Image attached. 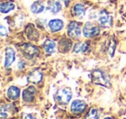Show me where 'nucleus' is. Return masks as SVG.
Returning a JSON list of instances; mask_svg holds the SVG:
<instances>
[{
    "label": "nucleus",
    "mask_w": 126,
    "mask_h": 119,
    "mask_svg": "<svg viewBox=\"0 0 126 119\" xmlns=\"http://www.w3.org/2000/svg\"><path fill=\"white\" fill-rule=\"evenodd\" d=\"M92 81L94 84L98 85L105 86V87H110V83L107 75L101 70H95L92 72Z\"/></svg>",
    "instance_id": "nucleus-1"
},
{
    "label": "nucleus",
    "mask_w": 126,
    "mask_h": 119,
    "mask_svg": "<svg viewBox=\"0 0 126 119\" xmlns=\"http://www.w3.org/2000/svg\"><path fill=\"white\" fill-rule=\"evenodd\" d=\"M35 92H36V89H35V88L34 86H30L27 89H25L23 91V101L27 102V103L32 102L34 100V97H35Z\"/></svg>",
    "instance_id": "nucleus-9"
},
{
    "label": "nucleus",
    "mask_w": 126,
    "mask_h": 119,
    "mask_svg": "<svg viewBox=\"0 0 126 119\" xmlns=\"http://www.w3.org/2000/svg\"><path fill=\"white\" fill-rule=\"evenodd\" d=\"M98 118H99V115H98V111L96 108H92L86 117V119H98Z\"/></svg>",
    "instance_id": "nucleus-20"
},
{
    "label": "nucleus",
    "mask_w": 126,
    "mask_h": 119,
    "mask_svg": "<svg viewBox=\"0 0 126 119\" xmlns=\"http://www.w3.org/2000/svg\"><path fill=\"white\" fill-rule=\"evenodd\" d=\"M23 119H36L35 117H34L33 115H31V114H29V115H26L24 117V118Z\"/></svg>",
    "instance_id": "nucleus-22"
},
{
    "label": "nucleus",
    "mask_w": 126,
    "mask_h": 119,
    "mask_svg": "<svg viewBox=\"0 0 126 119\" xmlns=\"http://www.w3.org/2000/svg\"><path fill=\"white\" fill-rule=\"evenodd\" d=\"M49 29L52 32H56L61 30L64 26V23L61 19H52L48 23Z\"/></svg>",
    "instance_id": "nucleus-11"
},
{
    "label": "nucleus",
    "mask_w": 126,
    "mask_h": 119,
    "mask_svg": "<svg viewBox=\"0 0 126 119\" xmlns=\"http://www.w3.org/2000/svg\"><path fill=\"white\" fill-rule=\"evenodd\" d=\"M14 9H15V4L12 2L2 3L1 5H0V11H1L2 13H7Z\"/></svg>",
    "instance_id": "nucleus-17"
},
{
    "label": "nucleus",
    "mask_w": 126,
    "mask_h": 119,
    "mask_svg": "<svg viewBox=\"0 0 126 119\" xmlns=\"http://www.w3.org/2000/svg\"><path fill=\"white\" fill-rule=\"evenodd\" d=\"M42 79V73L37 70L30 72V75L28 76V80L31 83H35V84L41 82Z\"/></svg>",
    "instance_id": "nucleus-12"
},
{
    "label": "nucleus",
    "mask_w": 126,
    "mask_h": 119,
    "mask_svg": "<svg viewBox=\"0 0 126 119\" xmlns=\"http://www.w3.org/2000/svg\"><path fill=\"white\" fill-rule=\"evenodd\" d=\"M73 96L72 90L69 88H62L57 90L55 93V99L58 103L66 104L71 100Z\"/></svg>",
    "instance_id": "nucleus-2"
},
{
    "label": "nucleus",
    "mask_w": 126,
    "mask_h": 119,
    "mask_svg": "<svg viewBox=\"0 0 126 119\" xmlns=\"http://www.w3.org/2000/svg\"><path fill=\"white\" fill-rule=\"evenodd\" d=\"M15 58H16V53L15 51L11 47H7L5 49V63L4 66L7 68L11 65V63L14 62Z\"/></svg>",
    "instance_id": "nucleus-10"
},
{
    "label": "nucleus",
    "mask_w": 126,
    "mask_h": 119,
    "mask_svg": "<svg viewBox=\"0 0 126 119\" xmlns=\"http://www.w3.org/2000/svg\"><path fill=\"white\" fill-rule=\"evenodd\" d=\"M71 45H72V43L70 40L63 38L59 42V51L61 52H67L71 49Z\"/></svg>",
    "instance_id": "nucleus-13"
},
{
    "label": "nucleus",
    "mask_w": 126,
    "mask_h": 119,
    "mask_svg": "<svg viewBox=\"0 0 126 119\" xmlns=\"http://www.w3.org/2000/svg\"><path fill=\"white\" fill-rule=\"evenodd\" d=\"M69 0H49L47 9L52 13H57L62 9V4L67 6Z\"/></svg>",
    "instance_id": "nucleus-3"
},
{
    "label": "nucleus",
    "mask_w": 126,
    "mask_h": 119,
    "mask_svg": "<svg viewBox=\"0 0 126 119\" xmlns=\"http://www.w3.org/2000/svg\"><path fill=\"white\" fill-rule=\"evenodd\" d=\"M7 96L10 99L16 100L20 96V89L16 86H11L7 90Z\"/></svg>",
    "instance_id": "nucleus-14"
},
{
    "label": "nucleus",
    "mask_w": 126,
    "mask_h": 119,
    "mask_svg": "<svg viewBox=\"0 0 126 119\" xmlns=\"http://www.w3.org/2000/svg\"><path fill=\"white\" fill-rule=\"evenodd\" d=\"M86 108V103L81 100H75L71 104V110L74 114L82 113Z\"/></svg>",
    "instance_id": "nucleus-8"
},
{
    "label": "nucleus",
    "mask_w": 126,
    "mask_h": 119,
    "mask_svg": "<svg viewBox=\"0 0 126 119\" xmlns=\"http://www.w3.org/2000/svg\"><path fill=\"white\" fill-rule=\"evenodd\" d=\"M21 51L27 58H33L39 54V50L35 46L30 44H25L22 45Z\"/></svg>",
    "instance_id": "nucleus-4"
},
{
    "label": "nucleus",
    "mask_w": 126,
    "mask_h": 119,
    "mask_svg": "<svg viewBox=\"0 0 126 119\" xmlns=\"http://www.w3.org/2000/svg\"><path fill=\"white\" fill-rule=\"evenodd\" d=\"M88 50V44L86 43L79 42L74 44V52L79 53V52H86Z\"/></svg>",
    "instance_id": "nucleus-18"
},
{
    "label": "nucleus",
    "mask_w": 126,
    "mask_h": 119,
    "mask_svg": "<svg viewBox=\"0 0 126 119\" xmlns=\"http://www.w3.org/2000/svg\"><path fill=\"white\" fill-rule=\"evenodd\" d=\"M85 7L80 4H77L74 6V15L78 18H82L85 16Z\"/></svg>",
    "instance_id": "nucleus-19"
},
{
    "label": "nucleus",
    "mask_w": 126,
    "mask_h": 119,
    "mask_svg": "<svg viewBox=\"0 0 126 119\" xmlns=\"http://www.w3.org/2000/svg\"><path fill=\"white\" fill-rule=\"evenodd\" d=\"M7 33H8L7 29H6L4 25H1V26H0V34L2 36H5V35H7Z\"/></svg>",
    "instance_id": "nucleus-21"
},
{
    "label": "nucleus",
    "mask_w": 126,
    "mask_h": 119,
    "mask_svg": "<svg viewBox=\"0 0 126 119\" xmlns=\"http://www.w3.org/2000/svg\"><path fill=\"white\" fill-rule=\"evenodd\" d=\"M98 22H99L100 25L102 27H105V28H108L110 27L112 25V18L109 15V13H107L105 11H102L99 13V16H98Z\"/></svg>",
    "instance_id": "nucleus-7"
},
{
    "label": "nucleus",
    "mask_w": 126,
    "mask_h": 119,
    "mask_svg": "<svg viewBox=\"0 0 126 119\" xmlns=\"http://www.w3.org/2000/svg\"><path fill=\"white\" fill-rule=\"evenodd\" d=\"M99 27L96 25H93V23H86L83 28V34L86 37H95L99 33Z\"/></svg>",
    "instance_id": "nucleus-5"
},
{
    "label": "nucleus",
    "mask_w": 126,
    "mask_h": 119,
    "mask_svg": "<svg viewBox=\"0 0 126 119\" xmlns=\"http://www.w3.org/2000/svg\"><path fill=\"white\" fill-rule=\"evenodd\" d=\"M45 7H44L42 2H40V1H36V2L33 3L31 5V11L33 13H35V14H38V13H41L44 11Z\"/></svg>",
    "instance_id": "nucleus-16"
},
{
    "label": "nucleus",
    "mask_w": 126,
    "mask_h": 119,
    "mask_svg": "<svg viewBox=\"0 0 126 119\" xmlns=\"http://www.w3.org/2000/svg\"><path fill=\"white\" fill-rule=\"evenodd\" d=\"M43 47L47 54H52L55 49V43L50 39H47L44 43Z\"/></svg>",
    "instance_id": "nucleus-15"
},
{
    "label": "nucleus",
    "mask_w": 126,
    "mask_h": 119,
    "mask_svg": "<svg viewBox=\"0 0 126 119\" xmlns=\"http://www.w3.org/2000/svg\"><path fill=\"white\" fill-rule=\"evenodd\" d=\"M67 34H68L69 37L73 39H76L79 37L81 34L80 26L79 24L77 22H71L68 25V28H67Z\"/></svg>",
    "instance_id": "nucleus-6"
},
{
    "label": "nucleus",
    "mask_w": 126,
    "mask_h": 119,
    "mask_svg": "<svg viewBox=\"0 0 126 119\" xmlns=\"http://www.w3.org/2000/svg\"><path fill=\"white\" fill-rule=\"evenodd\" d=\"M105 119H112V118H110V117H106V118H105Z\"/></svg>",
    "instance_id": "nucleus-23"
}]
</instances>
